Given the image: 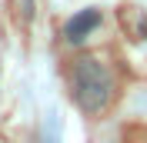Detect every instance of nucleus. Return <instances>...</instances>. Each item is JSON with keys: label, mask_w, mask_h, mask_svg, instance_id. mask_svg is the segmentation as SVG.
<instances>
[{"label": "nucleus", "mask_w": 147, "mask_h": 143, "mask_svg": "<svg viewBox=\"0 0 147 143\" xmlns=\"http://www.w3.org/2000/svg\"><path fill=\"white\" fill-rule=\"evenodd\" d=\"M70 97L87 116H100L110 110L117 97V80L114 70L100 57H77L70 70Z\"/></svg>", "instance_id": "f257e3e1"}, {"label": "nucleus", "mask_w": 147, "mask_h": 143, "mask_svg": "<svg viewBox=\"0 0 147 143\" xmlns=\"http://www.w3.org/2000/svg\"><path fill=\"white\" fill-rule=\"evenodd\" d=\"M97 27H100V10L87 7V10H80V13L67 23V40H70V43H80L84 37L90 33V30H97Z\"/></svg>", "instance_id": "f03ea898"}]
</instances>
